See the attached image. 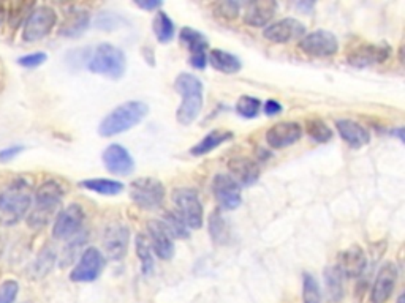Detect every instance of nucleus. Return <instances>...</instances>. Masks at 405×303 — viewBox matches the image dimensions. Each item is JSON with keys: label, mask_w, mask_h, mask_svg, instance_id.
Segmentation results:
<instances>
[{"label": "nucleus", "mask_w": 405, "mask_h": 303, "mask_svg": "<svg viewBox=\"0 0 405 303\" xmlns=\"http://www.w3.org/2000/svg\"><path fill=\"white\" fill-rule=\"evenodd\" d=\"M30 207L32 184L25 177H18L0 191V223L5 226L19 223Z\"/></svg>", "instance_id": "f257e3e1"}, {"label": "nucleus", "mask_w": 405, "mask_h": 303, "mask_svg": "<svg viewBox=\"0 0 405 303\" xmlns=\"http://www.w3.org/2000/svg\"><path fill=\"white\" fill-rule=\"evenodd\" d=\"M147 112H149V106H147L144 101H127V103L118 106L116 109L111 111L101 120L98 126V134L103 138H111L116 136V134L132 130L133 126L143 122Z\"/></svg>", "instance_id": "f03ea898"}, {"label": "nucleus", "mask_w": 405, "mask_h": 303, "mask_svg": "<svg viewBox=\"0 0 405 303\" xmlns=\"http://www.w3.org/2000/svg\"><path fill=\"white\" fill-rule=\"evenodd\" d=\"M174 89L181 93L182 103L176 111L181 125H190L198 119L202 109V83L190 73H181L174 81Z\"/></svg>", "instance_id": "7ed1b4c3"}, {"label": "nucleus", "mask_w": 405, "mask_h": 303, "mask_svg": "<svg viewBox=\"0 0 405 303\" xmlns=\"http://www.w3.org/2000/svg\"><path fill=\"white\" fill-rule=\"evenodd\" d=\"M64 188L56 180H46L40 185L33 196V208L27 217V223L32 227H43L57 210L64 198Z\"/></svg>", "instance_id": "20e7f679"}, {"label": "nucleus", "mask_w": 405, "mask_h": 303, "mask_svg": "<svg viewBox=\"0 0 405 303\" xmlns=\"http://www.w3.org/2000/svg\"><path fill=\"white\" fill-rule=\"evenodd\" d=\"M87 69L92 73L111 79H120L127 70V59L122 49L116 48L110 43L97 46L92 59L87 62Z\"/></svg>", "instance_id": "39448f33"}, {"label": "nucleus", "mask_w": 405, "mask_h": 303, "mask_svg": "<svg viewBox=\"0 0 405 303\" xmlns=\"http://www.w3.org/2000/svg\"><path fill=\"white\" fill-rule=\"evenodd\" d=\"M57 23V13L51 6L42 5L33 8L23 23V40L25 43H35L48 37Z\"/></svg>", "instance_id": "423d86ee"}, {"label": "nucleus", "mask_w": 405, "mask_h": 303, "mask_svg": "<svg viewBox=\"0 0 405 303\" xmlns=\"http://www.w3.org/2000/svg\"><path fill=\"white\" fill-rule=\"evenodd\" d=\"M130 198L139 208L155 210L165 199V186L154 177H141L130 184Z\"/></svg>", "instance_id": "0eeeda50"}, {"label": "nucleus", "mask_w": 405, "mask_h": 303, "mask_svg": "<svg viewBox=\"0 0 405 303\" xmlns=\"http://www.w3.org/2000/svg\"><path fill=\"white\" fill-rule=\"evenodd\" d=\"M171 199L176 206V213L190 229H200L202 226V204L198 193L190 188H176Z\"/></svg>", "instance_id": "6e6552de"}, {"label": "nucleus", "mask_w": 405, "mask_h": 303, "mask_svg": "<svg viewBox=\"0 0 405 303\" xmlns=\"http://www.w3.org/2000/svg\"><path fill=\"white\" fill-rule=\"evenodd\" d=\"M105 268V256L97 248H87L81 254L78 264L73 267L70 280L75 283H92L96 281Z\"/></svg>", "instance_id": "1a4fd4ad"}, {"label": "nucleus", "mask_w": 405, "mask_h": 303, "mask_svg": "<svg viewBox=\"0 0 405 303\" xmlns=\"http://www.w3.org/2000/svg\"><path fill=\"white\" fill-rule=\"evenodd\" d=\"M300 49L314 57H329L339 51V42L333 32L315 30L301 38Z\"/></svg>", "instance_id": "9d476101"}, {"label": "nucleus", "mask_w": 405, "mask_h": 303, "mask_svg": "<svg viewBox=\"0 0 405 303\" xmlns=\"http://www.w3.org/2000/svg\"><path fill=\"white\" fill-rule=\"evenodd\" d=\"M84 223V210L78 204H72L65 207L62 212H59L52 226L54 239L67 240L75 237V235L83 229Z\"/></svg>", "instance_id": "9b49d317"}, {"label": "nucleus", "mask_w": 405, "mask_h": 303, "mask_svg": "<svg viewBox=\"0 0 405 303\" xmlns=\"http://www.w3.org/2000/svg\"><path fill=\"white\" fill-rule=\"evenodd\" d=\"M128 240H130L128 226L119 221L108 225L103 232V248L108 258L111 261L124 259L128 250Z\"/></svg>", "instance_id": "f8f14e48"}, {"label": "nucleus", "mask_w": 405, "mask_h": 303, "mask_svg": "<svg viewBox=\"0 0 405 303\" xmlns=\"http://www.w3.org/2000/svg\"><path fill=\"white\" fill-rule=\"evenodd\" d=\"M212 193L219 206L225 210H234L242 202L241 185L232 176L217 174L212 180Z\"/></svg>", "instance_id": "ddd939ff"}, {"label": "nucleus", "mask_w": 405, "mask_h": 303, "mask_svg": "<svg viewBox=\"0 0 405 303\" xmlns=\"http://www.w3.org/2000/svg\"><path fill=\"white\" fill-rule=\"evenodd\" d=\"M304 35H306V25L295 18H283L279 23L268 25L265 32H263V37L268 42L279 44L301 40Z\"/></svg>", "instance_id": "4468645a"}, {"label": "nucleus", "mask_w": 405, "mask_h": 303, "mask_svg": "<svg viewBox=\"0 0 405 303\" xmlns=\"http://www.w3.org/2000/svg\"><path fill=\"white\" fill-rule=\"evenodd\" d=\"M397 281V268L393 262H384L380 267L377 278L374 281L372 291H370V302L387 303L389 300Z\"/></svg>", "instance_id": "2eb2a0df"}, {"label": "nucleus", "mask_w": 405, "mask_h": 303, "mask_svg": "<svg viewBox=\"0 0 405 303\" xmlns=\"http://www.w3.org/2000/svg\"><path fill=\"white\" fill-rule=\"evenodd\" d=\"M101 158H103L106 170L114 174V176H128L135 170V161L132 155L119 144L108 145L103 150Z\"/></svg>", "instance_id": "dca6fc26"}, {"label": "nucleus", "mask_w": 405, "mask_h": 303, "mask_svg": "<svg viewBox=\"0 0 405 303\" xmlns=\"http://www.w3.org/2000/svg\"><path fill=\"white\" fill-rule=\"evenodd\" d=\"M181 42L187 46L190 51V64L197 70H202L206 66V49H207V40L201 32L190 29V27H184L179 32Z\"/></svg>", "instance_id": "f3484780"}, {"label": "nucleus", "mask_w": 405, "mask_h": 303, "mask_svg": "<svg viewBox=\"0 0 405 303\" xmlns=\"http://www.w3.org/2000/svg\"><path fill=\"white\" fill-rule=\"evenodd\" d=\"M337 268L342 273V277L347 278H356L366 271L367 267V258L363 248L358 245L350 246L347 250L341 251L339 258H337Z\"/></svg>", "instance_id": "a211bd4d"}, {"label": "nucleus", "mask_w": 405, "mask_h": 303, "mask_svg": "<svg viewBox=\"0 0 405 303\" xmlns=\"http://www.w3.org/2000/svg\"><path fill=\"white\" fill-rule=\"evenodd\" d=\"M147 234H149V242L154 253L159 256L160 259L170 261L174 256V244L173 237L165 229L164 223L160 220H151L147 221Z\"/></svg>", "instance_id": "6ab92c4d"}, {"label": "nucleus", "mask_w": 405, "mask_h": 303, "mask_svg": "<svg viewBox=\"0 0 405 303\" xmlns=\"http://www.w3.org/2000/svg\"><path fill=\"white\" fill-rule=\"evenodd\" d=\"M387 44H361L348 54V62L353 66H370L383 64L389 57Z\"/></svg>", "instance_id": "aec40b11"}, {"label": "nucleus", "mask_w": 405, "mask_h": 303, "mask_svg": "<svg viewBox=\"0 0 405 303\" xmlns=\"http://www.w3.org/2000/svg\"><path fill=\"white\" fill-rule=\"evenodd\" d=\"M302 136V126L296 122H280L266 133V143L273 149H285L298 143Z\"/></svg>", "instance_id": "412c9836"}, {"label": "nucleus", "mask_w": 405, "mask_h": 303, "mask_svg": "<svg viewBox=\"0 0 405 303\" xmlns=\"http://www.w3.org/2000/svg\"><path fill=\"white\" fill-rule=\"evenodd\" d=\"M228 170L232 172V177L238 182L239 185L251 186L256 184L260 179V167L253 160L247 157H234L228 161Z\"/></svg>", "instance_id": "4be33fe9"}, {"label": "nucleus", "mask_w": 405, "mask_h": 303, "mask_svg": "<svg viewBox=\"0 0 405 303\" xmlns=\"http://www.w3.org/2000/svg\"><path fill=\"white\" fill-rule=\"evenodd\" d=\"M279 5L274 0H263L247 5L244 13V23L251 27H266L274 18Z\"/></svg>", "instance_id": "5701e85b"}, {"label": "nucleus", "mask_w": 405, "mask_h": 303, "mask_svg": "<svg viewBox=\"0 0 405 303\" xmlns=\"http://www.w3.org/2000/svg\"><path fill=\"white\" fill-rule=\"evenodd\" d=\"M336 128L339 131L341 138L346 141V143L353 147V149H361L366 144H369L370 141V133L367 131V128H364L361 124L353 122V120L342 119L337 120Z\"/></svg>", "instance_id": "b1692460"}, {"label": "nucleus", "mask_w": 405, "mask_h": 303, "mask_svg": "<svg viewBox=\"0 0 405 303\" xmlns=\"http://www.w3.org/2000/svg\"><path fill=\"white\" fill-rule=\"evenodd\" d=\"M89 24H91L89 11L81 10V8H73L72 11L67 13L65 21L62 23V25H60V29H59V35L67 37V38L79 37L81 33H84L87 30Z\"/></svg>", "instance_id": "393cba45"}, {"label": "nucleus", "mask_w": 405, "mask_h": 303, "mask_svg": "<svg viewBox=\"0 0 405 303\" xmlns=\"http://www.w3.org/2000/svg\"><path fill=\"white\" fill-rule=\"evenodd\" d=\"M209 64L212 65V69H215L220 73H225V75H234L241 70V60L234 56V54H229L224 49H214L209 54Z\"/></svg>", "instance_id": "a878e982"}, {"label": "nucleus", "mask_w": 405, "mask_h": 303, "mask_svg": "<svg viewBox=\"0 0 405 303\" xmlns=\"http://www.w3.org/2000/svg\"><path fill=\"white\" fill-rule=\"evenodd\" d=\"M232 138H233L232 131H222V130L211 131L209 134H206L198 144H195L192 147L190 153L195 155V157H201V155H206L209 152H212L214 149H217V147L225 144L227 141H229Z\"/></svg>", "instance_id": "bb28decb"}, {"label": "nucleus", "mask_w": 405, "mask_h": 303, "mask_svg": "<svg viewBox=\"0 0 405 303\" xmlns=\"http://www.w3.org/2000/svg\"><path fill=\"white\" fill-rule=\"evenodd\" d=\"M79 185L89 191L103 194V196H116V194L124 191V184L110 179H87L81 182Z\"/></svg>", "instance_id": "cd10ccee"}, {"label": "nucleus", "mask_w": 405, "mask_h": 303, "mask_svg": "<svg viewBox=\"0 0 405 303\" xmlns=\"http://www.w3.org/2000/svg\"><path fill=\"white\" fill-rule=\"evenodd\" d=\"M54 262H56V253L51 248H45V250L37 256V259L32 262L29 267V277L30 280H40L48 275L52 271Z\"/></svg>", "instance_id": "c85d7f7f"}, {"label": "nucleus", "mask_w": 405, "mask_h": 303, "mask_svg": "<svg viewBox=\"0 0 405 303\" xmlns=\"http://www.w3.org/2000/svg\"><path fill=\"white\" fill-rule=\"evenodd\" d=\"M152 30L155 33V38H157V42L161 44L170 43L171 40L174 38V33H176V29H174L173 21L165 11H159L157 15H155L154 23H152Z\"/></svg>", "instance_id": "c756f323"}, {"label": "nucleus", "mask_w": 405, "mask_h": 303, "mask_svg": "<svg viewBox=\"0 0 405 303\" xmlns=\"http://www.w3.org/2000/svg\"><path fill=\"white\" fill-rule=\"evenodd\" d=\"M325 285L331 302L337 303L343 299V277L336 266L325 268Z\"/></svg>", "instance_id": "7c9ffc66"}, {"label": "nucleus", "mask_w": 405, "mask_h": 303, "mask_svg": "<svg viewBox=\"0 0 405 303\" xmlns=\"http://www.w3.org/2000/svg\"><path fill=\"white\" fill-rule=\"evenodd\" d=\"M135 245H137L138 259L141 261V271H143L146 277H149V275H152L154 272V254H152L151 242L144 234H138Z\"/></svg>", "instance_id": "2f4dec72"}, {"label": "nucleus", "mask_w": 405, "mask_h": 303, "mask_svg": "<svg viewBox=\"0 0 405 303\" xmlns=\"http://www.w3.org/2000/svg\"><path fill=\"white\" fill-rule=\"evenodd\" d=\"M209 234L217 245H227L229 242V229L220 210H214L209 217Z\"/></svg>", "instance_id": "473e14b6"}, {"label": "nucleus", "mask_w": 405, "mask_h": 303, "mask_svg": "<svg viewBox=\"0 0 405 303\" xmlns=\"http://www.w3.org/2000/svg\"><path fill=\"white\" fill-rule=\"evenodd\" d=\"M160 221L164 223L168 234H170L173 239H187L188 235H190V231H188L187 225L182 221V218L176 212H166L165 218Z\"/></svg>", "instance_id": "72a5a7b5"}, {"label": "nucleus", "mask_w": 405, "mask_h": 303, "mask_svg": "<svg viewBox=\"0 0 405 303\" xmlns=\"http://www.w3.org/2000/svg\"><path fill=\"white\" fill-rule=\"evenodd\" d=\"M302 302L304 303H321V291L319 281L314 275L302 273Z\"/></svg>", "instance_id": "f704fd0d"}, {"label": "nucleus", "mask_w": 405, "mask_h": 303, "mask_svg": "<svg viewBox=\"0 0 405 303\" xmlns=\"http://www.w3.org/2000/svg\"><path fill=\"white\" fill-rule=\"evenodd\" d=\"M306 131L316 143H328L333 138L331 128L321 119H310L306 124Z\"/></svg>", "instance_id": "c9c22d12"}, {"label": "nucleus", "mask_w": 405, "mask_h": 303, "mask_svg": "<svg viewBox=\"0 0 405 303\" xmlns=\"http://www.w3.org/2000/svg\"><path fill=\"white\" fill-rule=\"evenodd\" d=\"M260 109H261V101L256 97L244 95L238 100V103H236V111H238L239 116L246 119L256 117Z\"/></svg>", "instance_id": "e433bc0d"}, {"label": "nucleus", "mask_w": 405, "mask_h": 303, "mask_svg": "<svg viewBox=\"0 0 405 303\" xmlns=\"http://www.w3.org/2000/svg\"><path fill=\"white\" fill-rule=\"evenodd\" d=\"M19 294V285L15 280H6L0 285V303H15Z\"/></svg>", "instance_id": "4c0bfd02"}, {"label": "nucleus", "mask_w": 405, "mask_h": 303, "mask_svg": "<svg viewBox=\"0 0 405 303\" xmlns=\"http://www.w3.org/2000/svg\"><path fill=\"white\" fill-rule=\"evenodd\" d=\"M46 60H48V56L46 52H32V54H25V56L18 59V65L23 66V69H38L42 66Z\"/></svg>", "instance_id": "58836bf2"}, {"label": "nucleus", "mask_w": 405, "mask_h": 303, "mask_svg": "<svg viewBox=\"0 0 405 303\" xmlns=\"http://www.w3.org/2000/svg\"><path fill=\"white\" fill-rule=\"evenodd\" d=\"M215 10L219 11V15H222L224 18L233 19L238 16L239 13V4L238 2H220L215 5Z\"/></svg>", "instance_id": "ea45409f"}, {"label": "nucleus", "mask_w": 405, "mask_h": 303, "mask_svg": "<svg viewBox=\"0 0 405 303\" xmlns=\"http://www.w3.org/2000/svg\"><path fill=\"white\" fill-rule=\"evenodd\" d=\"M23 150V145H11L6 147V149H2L0 150V163H10V161L15 160Z\"/></svg>", "instance_id": "a19ab883"}, {"label": "nucleus", "mask_w": 405, "mask_h": 303, "mask_svg": "<svg viewBox=\"0 0 405 303\" xmlns=\"http://www.w3.org/2000/svg\"><path fill=\"white\" fill-rule=\"evenodd\" d=\"M263 111H265L268 116H278L279 112H282V105L278 100H268L265 106H263Z\"/></svg>", "instance_id": "79ce46f5"}, {"label": "nucleus", "mask_w": 405, "mask_h": 303, "mask_svg": "<svg viewBox=\"0 0 405 303\" xmlns=\"http://www.w3.org/2000/svg\"><path fill=\"white\" fill-rule=\"evenodd\" d=\"M135 5H137L141 10L152 11V10H159L164 4H161L160 0H146V2H135Z\"/></svg>", "instance_id": "37998d69"}, {"label": "nucleus", "mask_w": 405, "mask_h": 303, "mask_svg": "<svg viewBox=\"0 0 405 303\" xmlns=\"http://www.w3.org/2000/svg\"><path fill=\"white\" fill-rule=\"evenodd\" d=\"M314 6H315V4L314 2H300V4H296V8H298L300 11H302V13H312V10H314Z\"/></svg>", "instance_id": "c03bdc74"}, {"label": "nucleus", "mask_w": 405, "mask_h": 303, "mask_svg": "<svg viewBox=\"0 0 405 303\" xmlns=\"http://www.w3.org/2000/svg\"><path fill=\"white\" fill-rule=\"evenodd\" d=\"M6 19H8V6L0 4V25H2Z\"/></svg>", "instance_id": "a18cd8bd"}, {"label": "nucleus", "mask_w": 405, "mask_h": 303, "mask_svg": "<svg viewBox=\"0 0 405 303\" xmlns=\"http://www.w3.org/2000/svg\"><path fill=\"white\" fill-rule=\"evenodd\" d=\"M391 134H393V136H397V139H399L401 143H404V128L402 126L394 128V130L391 131Z\"/></svg>", "instance_id": "49530a36"}, {"label": "nucleus", "mask_w": 405, "mask_h": 303, "mask_svg": "<svg viewBox=\"0 0 405 303\" xmlns=\"http://www.w3.org/2000/svg\"><path fill=\"white\" fill-rule=\"evenodd\" d=\"M396 303H404V294H401L399 295V299H397V302Z\"/></svg>", "instance_id": "de8ad7c7"}, {"label": "nucleus", "mask_w": 405, "mask_h": 303, "mask_svg": "<svg viewBox=\"0 0 405 303\" xmlns=\"http://www.w3.org/2000/svg\"><path fill=\"white\" fill-rule=\"evenodd\" d=\"M24 303H30V302H24Z\"/></svg>", "instance_id": "09e8293b"}]
</instances>
